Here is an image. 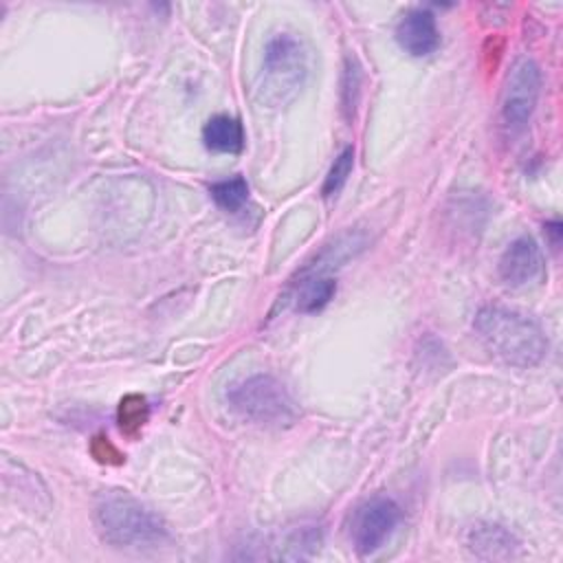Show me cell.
<instances>
[{
    "label": "cell",
    "instance_id": "3",
    "mask_svg": "<svg viewBox=\"0 0 563 563\" xmlns=\"http://www.w3.org/2000/svg\"><path fill=\"white\" fill-rule=\"evenodd\" d=\"M310 55L303 40L290 31L268 37L257 75V99L268 108L290 103L306 84Z\"/></svg>",
    "mask_w": 563,
    "mask_h": 563
},
{
    "label": "cell",
    "instance_id": "1",
    "mask_svg": "<svg viewBox=\"0 0 563 563\" xmlns=\"http://www.w3.org/2000/svg\"><path fill=\"white\" fill-rule=\"evenodd\" d=\"M473 325L484 345L508 365L532 367L548 352V339L541 325L517 310L484 306L477 310Z\"/></svg>",
    "mask_w": 563,
    "mask_h": 563
},
{
    "label": "cell",
    "instance_id": "14",
    "mask_svg": "<svg viewBox=\"0 0 563 563\" xmlns=\"http://www.w3.org/2000/svg\"><path fill=\"white\" fill-rule=\"evenodd\" d=\"M352 165H354V150L345 147L334 158V163H332V167H330V172L325 176V183H323V196L325 198H332V196H336L343 189V185H345V180H347V176L352 172Z\"/></svg>",
    "mask_w": 563,
    "mask_h": 563
},
{
    "label": "cell",
    "instance_id": "5",
    "mask_svg": "<svg viewBox=\"0 0 563 563\" xmlns=\"http://www.w3.org/2000/svg\"><path fill=\"white\" fill-rule=\"evenodd\" d=\"M541 70L537 62L528 55L517 57L504 79L501 90V119L510 130L523 128L539 101Z\"/></svg>",
    "mask_w": 563,
    "mask_h": 563
},
{
    "label": "cell",
    "instance_id": "2",
    "mask_svg": "<svg viewBox=\"0 0 563 563\" xmlns=\"http://www.w3.org/2000/svg\"><path fill=\"white\" fill-rule=\"evenodd\" d=\"M101 539L121 550H156L169 541L165 521L128 493H108L95 508Z\"/></svg>",
    "mask_w": 563,
    "mask_h": 563
},
{
    "label": "cell",
    "instance_id": "9",
    "mask_svg": "<svg viewBox=\"0 0 563 563\" xmlns=\"http://www.w3.org/2000/svg\"><path fill=\"white\" fill-rule=\"evenodd\" d=\"M466 545L477 559L508 561L521 554L519 539L499 523H475L466 532Z\"/></svg>",
    "mask_w": 563,
    "mask_h": 563
},
{
    "label": "cell",
    "instance_id": "7",
    "mask_svg": "<svg viewBox=\"0 0 563 563\" xmlns=\"http://www.w3.org/2000/svg\"><path fill=\"white\" fill-rule=\"evenodd\" d=\"M545 264L541 249L530 235L512 240L499 257V277L510 288H526L543 277Z\"/></svg>",
    "mask_w": 563,
    "mask_h": 563
},
{
    "label": "cell",
    "instance_id": "8",
    "mask_svg": "<svg viewBox=\"0 0 563 563\" xmlns=\"http://www.w3.org/2000/svg\"><path fill=\"white\" fill-rule=\"evenodd\" d=\"M396 42L413 57H427L440 46V31L435 18L427 9L407 11L396 24Z\"/></svg>",
    "mask_w": 563,
    "mask_h": 563
},
{
    "label": "cell",
    "instance_id": "4",
    "mask_svg": "<svg viewBox=\"0 0 563 563\" xmlns=\"http://www.w3.org/2000/svg\"><path fill=\"white\" fill-rule=\"evenodd\" d=\"M229 407L257 424L286 427L297 420V405L288 389L271 374H253L227 389Z\"/></svg>",
    "mask_w": 563,
    "mask_h": 563
},
{
    "label": "cell",
    "instance_id": "10",
    "mask_svg": "<svg viewBox=\"0 0 563 563\" xmlns=\"http://www.w3.org/2000/svg\"><path fill=\"white\" fill-rule=\"evenodd\" d=\"M202 141L213 152L238 154L244 147V128L240 119L229 114H218L205 123Z\"/></svg>",
    "mask_w": 563,
    "mask_h": 563
},
{
    "label": "cell",
    "instance_id": "13",
    "mask_svg": "<svg viewBox=\"0 0 563 563\" xmlns=\"http://www.w3.org/2000/svg\"><path fill=\"white\" fill-rule=\"evenodd\" d=\"M150 409H147V400L139 394H128L121 402H119V411H117V420L123 433L134 435L136 431H141V427L147 422Z\"/></svg>",
    "mask_w": 563,
    "mask_h": 563
},
{
    "label": "cell",
    "instance_id": "12",
    "mask_svg": "<svg viewBox=\"0 0 563 563\" xmlns=\"http://www.w3.org/2000/svg\"><path fill=\"white\" fill-rule=\"evenodd\" d=\"M209 194H211V198L216 200V205L220 209L235 213L249 200V185L242 176H235V178H229V180L213 183L209 187Z\"/></svg>",
    "mask_w": 563,
    "mask_h": 563
},
{
    "label": "cell",
    "instance_id": "11",
    "mask_svg": "<svg viewBox=\"0 0 563 563\" xmlns=\"http://www.w3.org/2000/svg\"><path fill=\"white\" fill-rule=\"evenodd\" d=\"M336 292V282L325 273H306L301 271L297 290H295V308L299 312H317L321 310Z\"/></svg>",
    "mask_w": 563,
    "mask_h": 563
},
{
    "label": "cell",
    "instance_id": "6",
    "mask_svg": "<svg viewBox=\"0 0 563 563\" xmlns=\"http://www.w3.org/2000/svg\"><path fill=\"white\" fill-rule=\"evenodd\" d=\"M400 521V508L389 497H372L363 501L350 523V537L352 545L358 554H372L376 552L394 532V528Z\"/></svg>",
    "mask_w": 563,
    "mask_h": 563
}]
</instances>
